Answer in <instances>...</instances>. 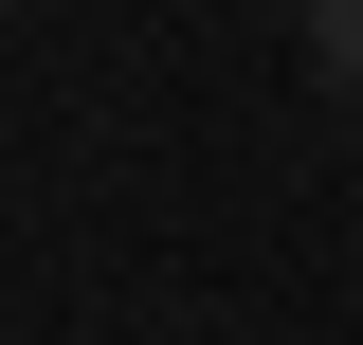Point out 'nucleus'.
<instances>
[{"label":"nucleus","instance_id":"nucleus-1","mask_svg":"<svg viewBox=\"0 0 363 345\" xmlns=\"http://www.w3.org/2000/svg\"><path fill=\"white\" fill-rule=\"evenodd\" d=\"M291 37H309L327 91H363V0H291Z\"/></svg>","mask_w":363,"mask_h":345}]
</instances>
